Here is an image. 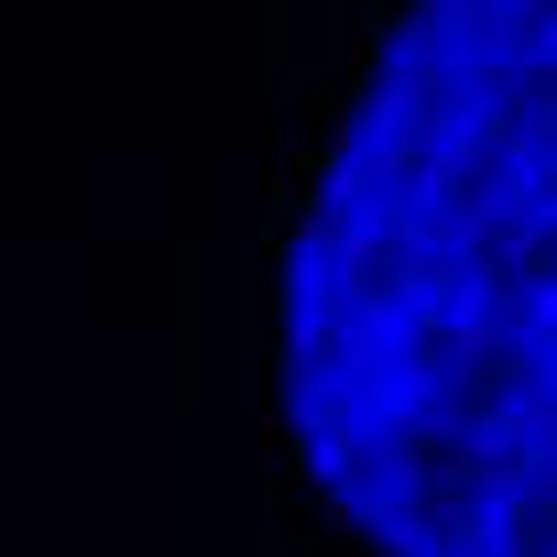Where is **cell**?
I'll return each mask as SVG.
<instances>
[{
	"label": "cell",
	"instance_id": "cell-1",
	"mask_svg": "<svg viewBox=\"0 0 557 557\" xmlns=\"http://www.w3.org/2000/svg\"><path fill=\"white\" fill-rule=\"evenodd\" d=\"M285 426L383 557H557V0H405L285 262Z\"/></svg>",
	"mask_w": 557,
	"mask_h": 557
}]
</instances>
